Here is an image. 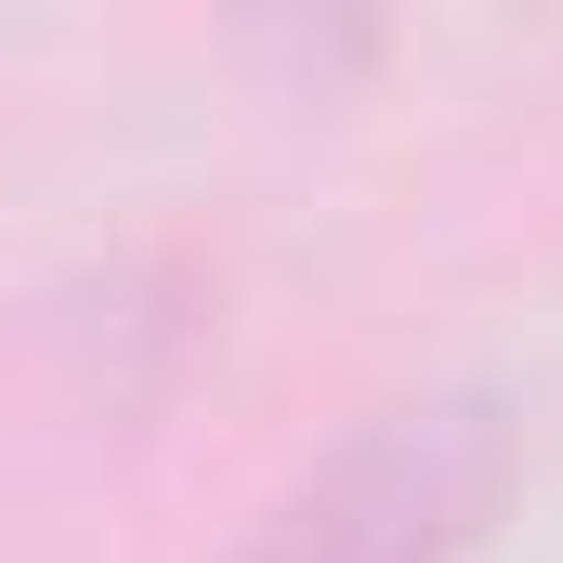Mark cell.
<instances>
[{
	"label": "cell",
	"instance_id": "1",
	"mask_svg": "<svg viewBox=\"0 0 563 563\" xmlns=\"http://www.w3.org/2000/svg\"><path fill=\"white\" fill-rule=\"evenodd\" d=\"M525 459V407L498 380H407L328 432L250 511L236 563H472Z\"/></svg>",
	"mask_w": 563,
	"mask_h": 563
}]
</instances>
